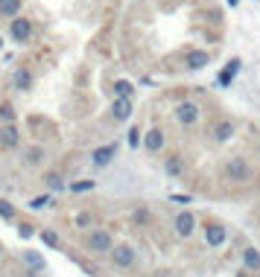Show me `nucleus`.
Segmentation results:
<instances>
[{"instance_id":"nucleus-10","label":"nucleus","mask_w":260,"mask_h":277,"mask_svg":"<svg viewBox=\"0 0 260 277\" xmlns=\"http://www.w3.org/2000/svg\"><path fill=\"white\" fill-rule=\"evenodd\" d=\"M111 254H114V266H120V268H129L132 263H135V251H132L129 245H120Z\"/></svg>"},{"instance_id":"nucleus-26","label":"nucleus","mask_w":260,"mask_h":277,"mask_svg":"<svg viewBox=\"0 0 260 277\" xmlns=\"http://www.w3.org/2000/svg\"><path fill=\"white\" fill-rule=\"evenodd\" d=\"M0 117H3L6 123H12V120H15V108L9 102H3V105H0Z\"/></svg>"},{"instance_id":"nucleus-17","label":"nucleus","mask_w":260,"mask_h":277,"mask_svg":"<svg viewBox=\"0 0 260 277\" xmlns=\"http://www.w3.org/2000/svg\"><path fill=\"white\" fill-rule=\"evenodd\" d=\"M18 12H21V0H0V15L3 18H12L15 21Z\"/></svg>"},{"instance_id":"nucleus-25","label":"nucleus","mask_w":260,"mask_h":277,"mask_svg":"<svg viewBox=\"0 0 260 277\" xmlns=\"http://www.w3.org/2000/svg\"><path fill=\"white\" fill-rule=\"evenodd\" d=\"M0 216H3V219H15V207L9 201H3V198H0Z\"/></svg>"},{"instance_id":"nucleus-19","label":"nucleus","mask_w":260,"mask_h":277,"mask_svg":"<svg viewBox=\"0 0 260 277\" xmlns=\"http://www.w3.org/2000/svg\"><path fill=\"white\" fill-rule=\"evenodd\" d=\"M132 91H135V88H132V82H126V79L114 82V96H117V99H129Z\"/></svg>"},{"instance_id":"nucleus-6","label":"nucleus","mask_w":260,"mask_h":277,"mask_svg":"<svg viewBox=\"0 0 260 277\" xmlns=\"http://www.w3.org/2000/svg\"><path fill=\"white\" fill-rule=\"evenodd\" d=\"M225 236H228V231H225L222 225H208L205 228V243L213 245V248H219L225 243Z\"/></svg>"},{"instance_id":"nucleus-5","label":"nucleus","mask_w":260,"mask_h":277,"mask_svg":"<svg viewBox=\"0 0 260 277\" xmlns=\"http://www.w3.org/2000/svg\"><path fill=\"white\" fill-rule=\"evenodd\" d=\"M184 64H187L190 70H202L211 64V56H208V50H190L187 58H184Z\"/></svg>"},{"instance_id":"nucleus-11","label":"nucleus","mask_w":260,"mask_h":277,"mask_svg":"<svg viewBox=\"0 0 260 277\" xmlns=\"http://www.w3.org/2000/svg\"><path fill=\"white\" fill-rule=\"evenodd\" d=\"M111 114H114V120L117 123H126L132 117V99H114V105H111Z\"/></svg>"},{"instance_id":"nucleus-18","label":"nucleus","mask_w":260,"mask_h":277,"mask_svg":"<svg viewBox=\"0 0 260 277\" xmlns=\"http://www.w3.org/2000/svg\"><path fill=\"white\" fill-rule=\"evenodd\" d=\"M24 263L32 268V271H44V257L36 254V251H24Z\"/></svg>"},{"instance_id":"nucleus-15","label":"nucleus","mask_w":260,"mask_h":277,"mask_svg":"<svg viewBox=\"0 0 260 277\" xmlns=\"http://www.w3.org/2000/svg\"><path fill=\"white\" fill-rule=\"evenodd\" d=\"M231 134H234V123H231V120H222L219 126L213 128V137L219 140V143H225V140H231Z\"/></svg>"},{"instance_id":"nucleus-9","label":"nucleus","mask_w":260,"mask_h":277,"mask_svg":"<svg viewBox=\"0 0 260 277\" xmlns=\"http://www.w3.org/2000/svg\"><path fill=\"white\" fill-rule=\"evenodd\" d=\"M0 146H6V149L21 146V134H18V128L15 126H3L0 128Z\"/></svg>"},{"instance_id":"nucleus-2","label":"nucleus","mask_w":260,"mask_h":277,"mask_svg":"<svg viewBox=\"0 0 260 277\" xmlns=\"http://www.w3.org/2000/svg\"><path fill=\"white\" fill-rule=\"evenodd\" d=\"M88 248H91L94 254H108V251H114V239H111V233H106V231H94L88 236Z\"/></svg>"},{"instance_id":"nucleus-3","label":"nucleus","mask_w":260,"mask_h":277,"mask_svg":"<svg viewBox=\"0 0 260 277\" xmlns=\"http://www.w3.org/2000/svg\"><path fill=\"white\" fill-rule=\"evenodd\" d=\"M176 117H178V123L193 126V123L199 120V105H196V102H181V105L176 108Z\"/></svg>"},{"instance_id":"nucleus-20","label":"nucleus","mask_w":260,"mask_h":277,"mask_svg":"<svg viewBox=\"0 0 260 277\" xmlns=\"http://www.w3.org/2000/svg\"><path fill=\"white\" fill-rule=\"evenodd\" d=\"M164 166H167V172H170V175H181V172H184V161H181L178 155H170Z\"/></svg>"},{"instance_id":"nucleus-13","label":"nucleus","mask_w":260,"mask_h":277,"mask_svg":"<svg viewBox=\"0 0 260 277\" xmlns=\"http://www.w3.org/2000/svg\"><path fill=\"white\" fill-rule=\"evenodd\" d=\"M143 146L149 152H161L164 146V131L161 128H152V131H146V137H143Z\"/></svg>"},{"instance_id":"nucleus-28","label":"nucleus","mask_w":260,"mask_h":277,"mask_svg":"<svg viewBox=\"0 0 260 277\" xmlns=\"http://www.w3.org/2000/svg\"><path fill=\"white\" fill-rule=\"evenodd\" d=\"M138 143H141V131H138V128H132V131H129V146H132V149H138Z\"/></svg>"},{"instance_id":"nucleus-29","label":"nucleus","mask_w":260,"mask_h":277,"mask_svg":"<svg viewBox=\"0 0 260 277\" xmlns=\"http://www.w3.org/2000/svg\"><path fill=\"white\" fill-rule=\"evenodd\" d=\"M18 233H21L24 239H29V236H32V225H21V228H18Z\"/></svg>"},{"instance_id":"nucleus-30","label":"nucleus","mask_w":260,"mask_h":277,"mask_svg":"<svg viewBox=\"0 0 260 277\" xmlns=\"http://www.w3.org/2000/svg\"><path fill=\"white\" fill-rule=\"evenodd\" d=\"M76 222H79V225H88V222H91V216H88V213H79V216H76Z\"/></svg>"},{"instance_id":"nucleus-16","label":"nucleus","mask_w":260,"mask_h":277,"mask_svg":"<svg viewBox=\"0 0 260 277\" xmlns=\"http://www.w3.org/2000/svg\"><path fill=\"white\" fill-rule=\"evenodd\" d=\"M15 88L18 91H29L32 88V73L29 70H15Z\"/></svg>"},{"instance_id":"nucleus-27","label":"nucleus","mask_w":260,"mask_h":277,"mask_svg":"<svg viewBox=\"0 0 260 277\" xmlns=\"http://www.w3.org/2000/svg\"><path fill=\"white\" fill-rule=\"evenodd\" d=\"M41 239H44L50 248H59V236H56L53 231H44V233H41Z\"/></svg>"},{"instance_id":"nucleus-7","label":"nucleus","mask_w":260,"mask_h":277,"mask_svg":"<svg viewBox=\"0 0 260 277\" xmlns=\"http://www.w3.org/2000/svg\"><path fill=\"white\" fill-rule=\"evenodd\" d=\"M193 228H196V219H193V213H178L176 216V233L178 236H190L193 233Z\"/></svg>"},{"instance_id":"nucleus-4","label":"nucleus","mask_w":260,"mask_h":277,"mask_svg":"<svg viewBox=\"0 0 260 277\" xmlns=\"http://www.w3.org/2000/svg\"><path fill=\"white\" fill-rule=\"evenodd\" d=\"M9 32H12V38L15 41H29V35H32V23L26 21V18H15L12 21V26H9Z\"/></svg>"},{"instance_id":"nucleus-8","label":"nucleus","mask_w":260,"mask_h":277,"mask_svg":"<svg viewBox=\"0 0 260 277\" xmlns=\"http://www.w3.org/2000/svg\"><path fill=\"white\" fill-rule=\"evenodd\" d=\"M240 64H243V61H240V58H231V61H228V64H225V70L222 73H219V88H228V85H231V82H234V76L237 73H240Z\"/></svg>"},{"instance_id":"nucleus-31","label":"nucleus","mask_w":260,"mask_h":277,"mask_svg":"<svg viewBox=\"0 0 260 277\" xmlns=\"http://www.w3.org/2000/svg\"><path fill=\"white\" fill-rule=\"evenodd\" d=\"M237 3H240V0H228V6H237Z\"/></svg>"},{"instance_id":"nucleus-14","label":"nucleus","mask_w":260,"mask_h":277,"mask_svg":"<svg viewBox=\"0 0 260 277\" xmlns=\"http://www.w3.org/2000/svg\"><path fill=\"white\" fill-rule=\"evenodd\" d=\"M243 266H246L248 271H260V251L257 248H246V251H243Z\"/></svg>"},{"instance_id":"nucleus-24","label":"nucleus","mask_w":260,"mask_h":277,"mask_svg":"<svg viewBox=\"0 0 260 277\" xmlns=\"http://www.w3.org/2000/svg\"><path fill=\"white\" fill-rule=\"evenodd\" d=\"M94 181H76V184H71V193H88V190H94Z\"/></svg>"},{"instance_id":"nucleus-32","label":"nucleus","mask_w":260,"mask_h":277,"mask_svg":"<svg viewBox=\"0 0 260 277\" xmlns=\"http://www.w3.org/2000/svg\"><path fill=\"white\" fill-rule=\"evenodd\" d=\"M0 47H3V38H0Z\"/></svg>"},{"instance_id":"nucleus-22","label":"nucleus","mask_w":260,"mask_h":277,"mask_svg":"<svg viewBox=\"0 0 260 277\" xmlns=\"http://www.w3.org/2000/svg\"><path fill=\"white\" fill-rule=\"evenodd\" d=\"M44 181H47V187H50V190H56V193L68 187V184H64V181H61V175H56V172H50L47 178H44Z\"/></svg>"},{"instance_id":"nucleus-12","label":"nucleus","mask_w":260,"mask_h":277,"mask_svg":"<svg viewBox=\"0 0 260 277\" xmlns=\"http://www.w3.org/2000/svg\"><path fill=\"white\" fill-rule=\"evenodd\" d=\"M114 155H117V146L111 143V146H100V149H94V155H91V158H94L96 166H108Z\"/></svg>"},{"instance_id":"nucleus-21","label":"nucleus","mask_w":260,"mask_h":277,"mask_svg":"<svg viewBox=\"0 0 260 277\" xmlns=\"http://www.w3.org/2000/svg\"><path fill=\"white\" fill-rule=\"evenodd\" d=\"M24 155H26V163L36 166V163H41V158H44V149H41V146H29Z\"/></svg>"},{"instance_id":"nucleus-23","label":"nucleus","mask_w":260,"mask_h":277,"mask_svg":"<svg viewBox=\"0 0 260 277\" xmlns=\"http://www.w3.org/2000/svg\"><path fill=\"white\" fill-rule=\"evenodd\" d=\"M47 204H53V196H38V198L29 201V207H32V210H44Z\"/></svg>"},{"instance_id":"nucleus-1","label":"nucleus","mask_w":260,"mask_h":277,"mask_svg":"<svg viewBox=\"0 0 260 277\" xmlns=\"http://www.w3.org/2000/svg\"><path fill=\"white\" fill-rule=\"evenodd\" d=\"M225 175H228L231 181H237V184H246V181L254 178V169H251L248 161H243V158H231L228 166H225Z\"/></svg>"}]
</instances>
